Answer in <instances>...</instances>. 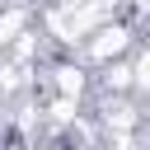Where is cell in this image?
Here are the masks:
<instances>
[{
    "instance_id": "1",
    "label": "cell",
    "mask_w": 150,
    "mask_h": 150,
    "mask_svg": "<svg viewBox=\"0 0 150 150\" xmlns=\"http://www.w3.org/2000/svg\"><path fill=\"white\" fill-rule=\"evenodd\" d=\"M80 47H84L80 56H84L89 66H108V61H122V56L131 52V23H127V19H108V23H103V28H94V33H89Z\"/></svg>"
},
{
    "instance_id": "4",
    "label": "cell",
    "mask_w": 150,
    "mask_h": 150,
    "mask_svg": "<svg viewBox=\"0 0 150 150\" xmlns=\"http://www.w3.org/2000/svg\"><path fill=\"white\" fill-rule=\"evenodd\" d=\"M131 66H136V94H150V42L136 52V61H131Z\"/></svg>"
},
{
    "instance_id": "2",
    "label": "cell",
    "mask_w": 150,
    "mask_h": 150,
    "mask_svg": "<svg viewBox=\"0 0 150 150\" xmlns=\"http://www.w3.org/2000/svg\"><path fill=\"white\" fill-rule=\"evenodd\" d=\"M52 84H56V94L84 98V89H89V70H84L80 61H56V66H52Z\"/></svg>"
},
{
    "instance_id": "5",
    "label": "cell",
    "mask_w": 150,
    "mask_h": 150,
    "mask_svg": "<svg viewBox=\"0 0 150 150\" xmlns=\"http://www.w3.org/2000/svg\"><path fill=\"white\" fill-rule=\"evenodd\" d=\"M145 127H150V103H145Z\"/></svg>"
},
{
    "instance_id": "3",
    "label": "cell",
    "mask_w": 150,
    "mask_h": 150,
    "mask_svg": "<svg viewBox=\"0 0 150 150\" xmlns=\"http://www.w3.org/2000/svg\"><path fill=\"white\" fill-rule=\"evenodd\" d=\"M23 23H28V9H5L0 14V47H14L23 38Z\"/></svg>"
}]
</instances>
